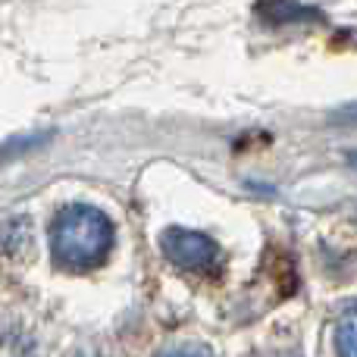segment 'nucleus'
I'll list each match as a JSON object with an SVG mask.
<instances>
[{"mask_svg": "<svg viewBox=\"0 0 357 357\" xmlns=\"http://www.w3.org/2000/svg\"><path fill=\"white\" fill-rule=\"evenodd\" d=\"M113 222L91 204H66L50 226V251L66 270H94L110 257Z\"/></svg>", "mask_w": 357, "mask_h": 357, "instance_id": "f257e3e1", "label": "nucleus"}, {"mask_svg": "<svg viewBox=\"0 0 357 357\" xmlns=\"http://www.w3.org/2000/svg\"><path fill=\"white\" fill-rule=\"evenodd\" d=\"M163 254L173 260L176 266L191 273H207L216 266L220 260V245L213 238H207L204 232H191V229L182 226H169L167 232L160 235Z\"/></svg>", "mask_w": 357, "mask_h": 357, "instance_id": "f03ea898", "label": "nucleus"}, {"mask_svg": "<svg viewBox=\"0 0 357 357\" xmlns=\"http://www.w3.org/2000/svg\"><path fill=\"white\" fill-rule=\"evenodd\" d=\"M257 16H264L273 25H285V22H307V19H320L323 13L317 6L307 3H257L254 6Z\"/></svg>", "mask_w": 357, "mask_h": 357, "instance_id": "7ed1b4c3", "label": "nucleus"}, {"mask_svg": "<svg viewBox=\"0 0 357 357\" xmlns=\"http://www.w3.org/2000/svg\"><path fill=\"white\" fill-rule=\"evenodd\" d=\"M335 354L357 357V301L348 304L335 320Z\"/></svg>", "mask_w": 357, "mask_h": 357, "instance_id": "20e7f679", "label": "nucleus"}, {"mask_svg": "<svg viewBox=\"0 0 357 357\" xmlns=\"http://www.w3.org/2000/svg\"><path fill=\"white\" fill-rule=\"evenodd\" d=\"M157 357H213V351L204 342H185V345L167 348V351H160Z\"/></svg>", "mask_w": 357, "mask_h": 357, "instance_id": "39448f33", "label": "nucleus"}, {"mask_svg": "<svg viewBox=\"0 0 357 357\" xmlns=\"http://www.w3.org/2000/svg\"><path fill=\"white\" fill-rule=\"evenodd\" d=\"M47 142V135H31V138H22V142H13L6 144L3 151H0V157H10V154H22V151H29L31 144H44Z\"/></svg>", "mask_w": 357, "mask_h": 357, "instance_id": "423d86ee", "label": "nucleus"}]
</instances>
